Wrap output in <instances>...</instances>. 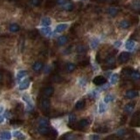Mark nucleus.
I'll use <instances>...</instances> for the list:
<instances>
[{
	"label": "nucleus",
	"mask_w": 140,
	"mask_h": 140,
	"mask_svg": "<svg viewBox=\"0 0 140 140\" xmlns=\"http://www.w3.org/2000/svg\"><path fill=\"white\" fill-rule=\"evenodd\" d=\"M63 9L65 11H67V12H71V11L74 10V4L69 3V2H67V3H65L63 4Z\"/></svg>",
	"instance_id": "c85d7f7f"
},
{
	"label": "nucleus",
	"mask_w": 140,
	"mask_h": 140,
	"mask_svg": "<svg viewBox=\"0 0 140 140\" xmlns=\"http://www.w3.org/2000/svg\"><path fill=\"white\" fill-rule=\"evenodd\" d=\"M126 134V130H123V129H121V130H117V133L115 134V136L116 137H123L124 136V135Z\"/></svg>",
	"instance_id": "a18cd8bd"
},
{
	"label": "nucleus",
	"mask_w": 140,
	"mask_h": 140,
	"mask_svg": "<svg viewBox=\"0 0 140 140\" xmlns=\"http://www.w3.org/2000/svg\"><path fill=\"white\" fill-rule=\"evenodd\" d=\"M125 47H126V49H128L130 51L133 50V48L135 47L134 40H132V39H129V40L126 42V44H125Z\"/></svg>",
	"instance_id": "bb28decb"
},
{
	"label": "nucleus",
	"mask_w": 140,
	"mask_h": 140,
	"mask_svg": "<svg viewBox=\"0 0 140 140\" xmlns=\"http://www.w3.org/2000/svg\"><path fill=\"white\" fill-rule=\"evenodd\" d=\"M130 126H134V127H140V112L135 113L132 117V120L130 123Z\"/></svg>",
	"instance_id": "39448f33"
},
{
	"label": "nucleus",
	"mask_w": 140,
	"mask_h": 140,
	"mask_svg": "<svg viewBox=\"0 0 140 140\" xmlns=\"http://www.w3.org/2000/svg\"><path fill=\"white\" fill-rule=\"evenodd\" d=\"M56 4V0H46V8H53Z\"/></svg>",
	"instance_id": "f704fd0d"
},
{
	"label": "nucleus",
	"mask_w": 140,
	"mask_h": 140,
	"mask_svg": "<svg viewBox=\"0 0 140 140\" xmlns=\"http://www.w3.org/2000/svg\"><path fill=\"white\" fill-rule=\"evenodd\" d=\"M89 123H90L89 120L87 119V118H84V119H81V121H79L76 124H75L74 128L75 129V130H83L84 128L88 127ZM74 128H73V129H74Z\"/></svg>",
	"instance_id": "20e7f679"
},
{
	"label": "nucleus",
	"mask_w": 140,
	"mask_h": 140,
	"mask_svg": "<svg viewBox=\"0 0 140 140\" xmlns=\"http://www.w3.org/2000/svg\"><path fill=\"white\" fill-rule=\"evenodd\" d=\"M94 131L96 133H107L109 131V128L105 126H99V127L94 128Z\"/></svg>",
	"instance_id": "412c9836"
},
{
	"label": "nucleus",
	"mask_w": 140,
	"mask_h": 140,
	"mask_svg": "<svg viewBox=\"0 0 140 140\" xmlns=\"http://www.w3.org/2000/svg\"><path fill=\"white\" fill-rule=\"evenodd\" d=\"M130 26H131L130 22L129 21V20H126V19H124V20H122L121 22H120V24H119V26L122 29H128Z\"/></svg>",
	"instance_id": "5701e85b"
},
{
	"label": "nucleus",
	"mask_w": 140,
	"mask_h": 140,
	"mask_svg": "<svg viewBox=\"0 0 140 140\" xmlns=\"http://www.w3.org/2000/svg\"><path fill=\"white\" fill-rule=\"evenodd\" d=\"M85 107V100H79L76 103H75V110H81Z\"/></svg>",
	"instance_id": "6ab92c4d"
},
{
	"label": "nucleus",
	"mask_w": 140,
	"mask_h": 140,
	"mask_svg": "<svg viewBox=\"0 0 140 140\" xmlns=\"http://www.w3.org/2000/svg\"><path fill=\"white\" fill-rule=\"evenodd\" d=\"M116 60L115 57L113 55H109V56L105 59V66L103 67V69L107 70V69H113L116 68Z\"/></svg>",
	"instance_id": "7ed1b4c3"
},
{
	"label": "nucleus",
	"mask_w": 140,
	"mask_h": 140,
	"mask_svg": "<svg viewBox=\"0 0 140 140\" xmlns=\"http://www.w3.org/2000/svg\"><path fill=\"white\" fill-rule=\"evenodd\" d=\"M130 53H128V52H123V53H121V54H119V56H118V61H119V63L123 64V63H125V62H127L129 60H130Z\"/></svg>",
	"instance_id": "0eeeda50"
},
{
	"label": "nucleus",
	"mask_w": 140,
	"mask_h": 140,
	"mask_svg": "<svg viewBox=\"0 0 140 140\" xmlns=\"http://www.w3.org/2000/svg\"><path fill=\"white\" fill-rule=\"evenodd\" d=\"M41 3V0H31V4L34 6H38Z\"/></svg>",
	"instance_id": "de8ad7c7"
},
{
	"label": "nucleus",
	"mask_w": 140,
	"mask_h": 140,
	"mask_svg": "<svg viewBox=\"0 0 140 140\" xmlns=\"http://www.w3.org/2000/svg\"><path fill=\"white\" fill-rule=\"evenodd\" d=\"M106 110H107V107H106V105L103 103H101L99 104V113L100 114H103L106 111Z\"/></svg>",
	"instance_id": "79ce46f5"
},
{
	"label": "nucleus",
	"mask_w": 140,
	"mask_h": 140,
	"mask_svg": "<svg viewBox=\"0 0 140 140\" xmlns=\"http://www.w3.org/2000/svg\"><path fill=\"white\" fill-rule=\"evenodd\" d=\"M121 45H122V42H121V41H116V42H115V46H117V47H118V46H120Z\"/></svg>",
	"instance_id": "864d4df0"
},
{
	"label": "nucleus",
	"mask_w": 140,
	"mask_h": 140,
	"mask_svg": "<svg viewBox=\"0 0 140 140\" xmlns=\"http://www.w3.org/2000/svg\"><path fill=\"white\" fill-rule=\"evenodd\" d=\"M40 32L43 35H46V36H49V35L52 34V31H51V28L48 27V26H44L40 29Z\"/></svg>",
	"instance_id": "4be33fe9"
},
{
	"label": "nucleus",
	"mask_w": 140,
	"mask_h": 140,
	"mask_svg": "<svg viewBox=\"0 0 140 140\" xmlns=\"http://www.w3.org/2000/svg\"><path fill=\"white\" fill-rule=\"evenodd\" d=\"M98 45H99V40L97 39H94L90 43V46H91V47H92L93 49H95V48L98 46Z\"/></svg>",
	"instance_id": "37998d69"
},
{
	"label": "nucleus",
	"mask_w": 140,
	"mask_h": 140,
	"mask_svg": "<svg viewBox=\"0 0 140 140\" xmlns=\"http://www.w3.org/2000/svg\"><path fill=\"white\" fill-rule=\"evenodd\" d=\"M118 81V75L117 74H114L111 75L110 77V84H116Z\"/></svg>",
	"instance_id": "ea45409f"
},
{
	"label": "nucleus",
	"mask_w": 140,
	"mask_h": 140,
	"mask_svg": "<svg viewBox=\"0 0 140 140\" xmlns=\"http://www.w3.org/2000/svg\"><path fill=\"white\" fill-rule=\"evenodd\" d=\"M79 84H80V86H81V87H85L86 84H87L86 80L83 79V78L80 79V80H79Z\"/></svg>",
	"instance_id": "09e8293b"
},
{
	"label": "nucleus",
	"mask_w": 140,
	"mask_h": 140,
	"mask_svg": "<svg viewBox=\"0 0 140 140\" xmlns=\"http://www.w3.org/2000/svg\"><path fill=\"white\" fill-rule=\"evenodd\" d=\"M113 100H114V95H107L105 97H104V103H110V102H112Z\"/></svg>",
	"instance_id": "c03bdc74"
},
{
	"label": "nucleus",
	"mask_w": 140,
	"mask_h": 140,
	"mask_svg": "<svg viewBox=\"0 0 140 140\" xmlns=\"http://www.w3.org/2000/svg\"><path fill=\"white\" fill-rule=\"evenodd\" d=\"M3 111H4V108H3V106L0 105V113H2Z\"/></svg>",
	"instance_id": "4d7b16f0"
},
{
	"label": "nucleus",
	"mask_w": 140,
	"mask_h": 140,
	"mask_svg": "<svg viewBox=\"0 0 140 140\" xmlns=\"http://www.w3.org/2000/svg\"><path fill=\"white\" fill-rule=\"evenodd\" d=\"M37 130L42 136H45L47 137H56L58 135L56 130L50 128L49 126H39Z\"/></svg>",
	"instance_id": "f257e3e1"
},
{
	"label": "nucleus",
	"mask_w": 140,
	"mask_h": 140,
	"mask_svg": "<svg viewBox=\"0 0 140 140\" xmlns=\"http://www.w3.org/2000/svg\"><path fill=\"white\" fill-rule=\"evenodd\" d=\"M76 52L80 54H83L87 52V46L83 45H80L76 47Z\"/></svg>",
	"instance_id": "2f4dec72"
},
{
	"label": "nucleus",
	"mask_w": 140,
	"mask_h": 140,
	"mask_svg": "<svg viewBox=\"0 0 140 140\" xmlns=\"http://www.w3.org/2000/svg\"><path fill=\"white\" fill-rule=\"evenodd\" d=\"M75 121H76V117L74 114L69 115V117H68V126L70 128H74V125L75 124Z\"/></svg>",
	"instance_id": "aec40b11"
},
{
	"label": "nucleus",
	"mask_w": 140,
	"mask_h": 140,
	"mask_svg": "<svg viewBox=\"0 0 140 140\" xmlns=\"http://www.w3.org/2000/svg\"><path fill=\"white\" fill-rule=\"evenodd\" d=\"M130 8H131L134 12H140V0H134V1L130 4Z\"/></svg>",
	"instance_id": "f8f14e48"
},
{
	"label": "nucleus",
	"mask_w": 140,
	"mask_h": 140,
	"mask_svg": "<svg viewBox=\"0 0 140 140\" xmlns=\"http://www.w3.org/2000/svg\"><path fill=\"white\" fill-rule=\"evenodd\" d=\"M134 108H135V103H128L125 105V107H124V109H123V111L125 114L130 115L132 113Z\"/></svg>",
	"instance_id": "9d476101"
},
{
	"label": "nucleus",
	"mask_w": 140,
	"mask_h": 140,
	"mask_svg": "<svg viewBox=\"0 0 140 140\" xmlns=\"http://www.w3.org/2000/svg\"><path fill=\"white\" fill-rule=\"evenodd\" d=\"M40 109L41 110L44 112L45 115H48L50 113V108H51V103H50V101L47 97H45L44 96L43 98H41L40 100Z\"/></svg>",
	"instance_id": "f03ea898"
},
{
	"label": "nucleus",
	"mask_w": 140,
	"mask_h": 140,
	"mask_svg": "<svg viewBox=\"0 0 140 140\" xmlns=\"http://www.w3.org/2000/svg\"><path fill=\"white\" fill-rule=\"evenodd\" d=\"M0 138H1V139H11V138H12L11 132L7 131V130L0 132Z\"/></svg>",
	"instance_id": "b1692460"
},
{
	"label": "nucleus",
	"mask_w": 140,
	"mask_h": 140,
	"mask_svg": "<svg viewBox=\"0 0 140 140\" xmlns=\"http://www.w3.org/2000/svg\"><path fill=\"white\" fill-rule=\"evenodd\" d=\"M98 2H107V1H110V0H96Z\"/></svg>",
	"instance_id": "13d9d810"
},
{
	"label": "nucleus",
	"mask_w": 140,
	"mask_h": 140,
	"mask_svg": "<svg viewBox=\"0 0 140 140\" xmlns=\"http://www.w3.org/2000/svg\"><path fill=\"white\" fill-rule=\"evenodd\" d=\"M75 68H76V65L74 63H72V62H68V63L66 64L65 69L68 73L74 72V71L75 70Z\"/></svg>",
	"instance_id": "4468645a"
},
{
	"label": "nucleus",
	"mask_w": 140,
	"mask_h": 140,
	"mask_svg": "<svg viewBox=\"0 0 140 140\" xmlns=\"http://www.w3.org/2000/svg\"><path fill=\"white\" fill-rule=\"evenodd\" d=\"M9 1H16V0H9Z\"/></svg>",
	"instance_id": "bf43d9fd"
},
{
	"label": "nucleus",
	"mask_w": 140,
	"mask_h": 140,
	"mask_svg": "<svg viewBox=\"0 0 140 140\" xmlns=\"http://www.w3.org/2000/svg\"><path fill=\"white\" fill-rule=\"evenodd\" d=\"M88 63H89V60L87 59V60H83V61H81L80 62V66L81 67H85V66H88Z\"/></svg>",
	"instance_id": "49530a36"
},
{
	"label": "nucleus",
	"mask_w": 140,
	"mask_h": 140,
	"mask_svg": "<svg viewBox=\"0 0 140 140\" xmlns=\"http://www.w3.org/2000/svg\"><path fill=\"white\" fill-rule=\"evenodd\" d=\"M68 37H66V36L59 37V38H58V39H57L58 45H59V46H64L67 42H68Z\"/></svg>",
	"instance_id": "393cba45"
},
{
	"label": "nucleus",
	"mask_w": 140,
	"mask_h": 140,
	"mask_svg": "<svg viewBox=\"0 0 140 140\" xmlns=\"http://www.w3.org/2000/svg\"><path fill=\"white\" fill-rule=\"evenodd\" d=\"M54 88L51 86H47V87H45L41 89V94L43 95V96L45 97H50L51 95L54 94Z\"/></svg>",
	"instance_id": "423d86ee"
},
{
	"label": "nucleus",
	"mask_w": 140,
	"mask_h": 140,
	"mask_svg": "<svg viewBox=\"0 0 140 140\" xmlns=\"http://www.w3.org/2000/svg\"><path fill=\"white\" fill-rule=\"evenodd\" d=\"M38 124L39 126H49V121L46 118H39L38 120Z\"/></svg>",
	"instance_id": "cd10ccee"
},
{
	"label": "nucleus",
	"mask_w": 140,
	"mask_h": 140,
	"mask_svg": "<svg viewBox=\"0 0 140 140\" xmlns=\"http://www.w3.org/2000/svg\"><path fill=\"white\" fill-rule=\"evenodd\" d=\"M132 70L133 69L131 68H124L122 70V75L125 77H129V75H130V73H131Z\"/></svg>",
	"instance_id": "473e14b6"
},
{
	"label": "nucleus",
	"mask_w": 140,
	"mask_h": 140,
	"mask_svg": "<svg viewBox=\"0 0 140 140\" xmlns=\"http://www.w3.org/2000/svg\"><path fill=\"white\" fill-rule=\"evenodd\" d=\"M10 123L12 124V125H14V126H19V125H21V124L24 123V121L19 120V119H13V120H11Z\"/></svg>",
	"instance_id": "c9c22d12"
},
{
	"label": "nucleus",
	"mask_w": 140,
	"mask_h": 140,
	"mask_svg": "<svg viewBox=\"0 0 140 140\" xmlns=\"http://www.w3.org/2000/svg\"><path fill=\"white\" fill-rule=\"evenodd\" d=\"M27 74H28V72L26 70L19 71V73H18V75H17V79L19 80V81H20L21 79H23L24 77H26V75H27Z\"/></svg>",
	"instance_id": "7c9ffc66"
},
{
	"label": "nucleus",
	"mask_w": 140,
	"mask_h": 140,
	"mask_svg": "<svg viewBox=\"0 0 140 140\" xmlns=\"http://www.w3.org/2000/svg\"><path fill=\"white\" fill-rule=\"evenodd\" d=\"M137 95H138L137 91L134 90V89H130V90H128L127 92H126L125 97L128 99H133V98H135V97H137Z\"/></svg>",
	"instance_id": "ddd939ff"
},
{
	"label": "nucleus",
	"mask_w": 140,
	"mask_h": 140,
	"mask_svg": "<svg viewBox=\"0 0 140 140\" xmlns=\"http://www.w3.org/2000/svg\"><path fill=\"white\" fill-rule=\"evenodd\" d=\"M9 30L12 32H17L20 30V26L18 25V24H11L9 26Z\"/></svg>",
	"instance_id": "a878e982"
},
{
	"label": "nucleus",
	"mask_w": 140,
	"mask_h": 140,
	"mask_svg": "<svg viewBox=\"0 0 140 140\" xmlns=\"http://www.w3.org/2000/svg\"><path fill=\"white\" fill-rule=\"evenodd\" d=\"M51 23H52V20L48 17H45L41 19V25L43 26H49L51 25Z\"/></svg>",
	"instance_id": "c756f323"
},
{
	"label": "nucleus",
	"mask_w": 140,
	"mask_h": 140,
	"mask_svg": "<svg viewBox=\"0 0 140 140\" xmlns=\"http://www.w3.org/2000/svg\"><path fill=\"white\" fill-rule=\"evenodd\" d=\"M3 80H4L3 74H2V73L0 72V83H2V81H3Z\"/></svg>",
	"instance_id": "5fc2aeb1"
},
{
	"label": "nucleus",
	"mask_w": 140,
	"mask_h": 140,
	"mask_svg": "<svg viewBox=\"0 0 140 140\" xmlns=\"http://www.w3.org/2000/svg\"><path fill=\"white\" fill-rule=\"evenodd\" d=\"M29 86H30V80L26 79V80H24L20 84H19V89L26 90L29 88Z\"/></svg>",
	"instance_id": "2eb2a0df"
},
{
	"label": "nucleus",
	"mask_w": 140,
	"mask_h": 140,
	"mask_svg": "<svg viewBox=\"0 0 140 140\" xmlns=\"http://www.w3.org/2000/svg\"><path fill=\"white\" fill-rule=\"evenodd\" d=\"M90 138H91V139H99L100 137L98 136V135H91Z\"/></svg>",
	"instance_id": "3c124183"
},
{
	"label": "nucleus",
	"mask_w": 140,
	"mask_h": 140,
	"mask_svg": "<svg viewBox=\"0 0 140 140\" xmlns=\"http://www.w3.org/2000/svg\"><path fill=\"white\" fill-rule=\"evenodd\" d=\"M106 81H107V80H106L105 77L103 76V75H98V76L95 77L94 80H93V83L96 86L104 85V84L106 83Z\"/></svg>",
	"instance_id": "6e6552de"
},
{
	"label": "nucleus",
	"mask_w": 140,
	"mask_h": 140,
	"mask_svg": "<svg viewBox=\"0 0 140 140\" xmlns=\"http://www.w3.org/2000/svg\"><path fill=\"white\" fill-rule=\"evenodd\" d=\"M7 84H8V87L10 88V87L12 86L13 84V81H12V75L11 74V73L7 72Z\"/></svg>",
	"instance_id": "58836bf2"
},
{
	"label": "nucleus",
	"mask_w": 140,
	"mask_h": 140,
	"mask_svg": "<svg viewBox=\"0 0 140 140\" xmlns=\"http://www.w3.org/2000/svg\"><path fill=\"white\" fill-rule=\"evenodd\" d=\"M22 98H23L24 101L26 103V109H27L28 110H31L33 109V104H32V100H31V97L29 95H23V96H22Z\"/></svg>",
	"instance_id": "1a4fd4ad"
},
{
	"label": "nucleus",
	"mask_w": 140,
	"mask_h": 140,
	"mask_svg": "<svg viewBox=\"0 0 140 140\" xmlns=\"http://www.w3.org/2000/svg\"><path fill=\"white\" fill-rule=\"evenodd\" d=\"M65 3H67V0H56V4L58 5H63Z\"/></svg>",
	"instance_id": "8fccbe9b"
},
{
	"label": "nucleus",
	"mask_w": 140,
	"mask_h": 140,
	"mask_svg": "<svg viewBox=\"0 0 140 140\" xmlns=\"http://www.w3.org/2000/svg\"><path fill=\"white\" fill-rule=\"evenodd\" d=\"M28 35H29V37H30L31 39H34L35 38H37V36H38V31H36V30L30 31V32H29V33H28Z\"/></svg>",
	"instance_id": "a19ab883"
},
{
	"label": "nucleus",
	"mask_w": 140,
	"mask_h": 140,
	"mask_svg": "<svg viewBox=\"0 0 140 140\" xmlns=\"http://www.w3.org/2000/svg\"><path fill=\"white\" fill-rule=\"evenodd\" d=\"M108 14L110 15V17H116L117 14H118V9L112 6V7H110L108 9Z\"/></svg>",
	"instance_id": "a211bd4d"
},
{
	"label": "nucleus",
	"mask_w": 140,
	"mask_h": 140,
	"mask_svg": "<svg viewBox=\"0 0 140 140\" xmlns=\"http://www.w3.org/2000/svg\"><path fill=\"white\" fill-rule=\"evenodd\" d=\"M68 27V24H60V25H58L56 26V28H55V32L58 33H61L62 32H64Z\"/></svg>",
	"instance_id": "f3484780"
},
{
	"label": "nucleus",
	"mask_w": 140,
	"mask_h": 140,
	"mask_svg": "<svg viewBox=\"0 0 140 140\" xmlns=\"http://www.w3.org/2000/svg\"><path fill=\"white\" fill-rule=\"evenodd\" d=\"M4 117L3 116H1L0 115V123H2L4 122Z\"/></svg>",
	"instance_id": "6e6d98bb"
},
{
	"label": "nucleus",
	"mask_w": 140,
	"mask_h": 140,
	"mask_svg": "<svg viewBox=\"0 0 140 140\" xmlns=\"http://www.w3.org/2000/svg\"><path fill=\"white\" fill-rule=\"evenodd\" d=\"M76 137H80L79 136H75V135H73V134H65V135H63V136L61 137V138H63V139H75V138H76Z\"/></svg>",
	"instance_id": "4c0bfd02"
},
{
	"label": "nucleus",
	"mask_w": 140,
	"mask_h": 140,
	"mask_svg": "<svg viewBox=\"0 0 140 140\" xmlns=\"http://www.w3.org/2000/svg\"><path fill=\"white\" fill-rule=\"evenodd\" d=\"M51 80H52V81H54V83H60V81H61V77L58 74H54V75H52V77H51Z\"/></svg>",
	"instance_id": "e433bc0d"
},
{
	"label": "nucleus",
	"mask_w": 140,
	"mask_h": 140,
	"mask_svg": "<svg viewBox=\"0 0 140 140\" xmlns=\"http://www.w3.org/2000/svg\"><path fill=\"white\" fill-rule=\"evenodd\" d=\"M43 68H44V64H43V62H41V61H36L32 66L33 71L36 73H39L42 69H43Z\"/></svg>",
	"instance_id": "9b49d317"
},
{
	"label": "nucleus",
	"mask_w": 140,
	"mask_h": 140,
	"mask_svg": "<svg viewBox=\"0 0 140 140\" xmlns=\"http://www.w3.org/2000/svg\"><path fill=\"white\" fill-rule=\"evenodd\" d=\"M129 78H130L132 81H138V80H140V73L137 71L132 70L130 75H129Z\"/></svg>",
	"instance_id": "dca6fc26"
},
{
	"label": "nucleus",
	"mask_w": 140,
	"mask_h": 140,
	"mask_svg": "<svg viewBox=\"0 0 140 140\" xmlns=\"http://www.w3.org/2000/svg\"><path fill=\"white\" fill-rule=\"evenodd\" d=\"M13 137H16V138H19V139H24L25 138V136L23 135V133L19 130H14L13 131Z\"/></svg>",
	"instance_id": "72a5a7b5"
},
{
	"label": "nucleus",
	"mask_w": 140,
	"mask_h": 140,
	"mask_svg": "<svg viewBox=\"0 0 140 140\" xmlns=\"http://www.w3.org/2000/svg\"><path fill=\"white\" fill-rule=\"evenodd\" d=\"M96 61L98 62V63H101V60H100V54H99V53H97V54H96Z\"/></svg>",
	"instance_id": "603ef678"
}]
</instances>
